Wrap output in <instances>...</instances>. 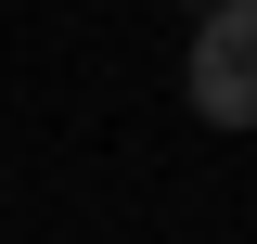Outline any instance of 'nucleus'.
<instances>
[{"mask_svg": "<svg viewBox=\"0 0 257 244\" xmlns=\"http://www.w3.org/2000/svg\"><path fill=\"white\" fill-rule=\"evenodd\" d=\"M180 90H193V116H206V129H257V0H219V13L193 26Z\"/></svg>", "mask_w": 257, "mask_h": 244, "instance_id": "nucleus-1", "label": "nucleus"}, {"mask_svg": "<svg viewBox=\"0 0 257 244\" xmlns=\"http://www.w3.org/2000/svg\"><path fill=\"white\" fill-rule=\"evenodd\" d=\"M193 13H219V0H193Z\"/></svg>", "mask_w": 257, "mask_h": 244, "instance_id": "nucleus-2", "label": "nucleus"}]
</instances>
